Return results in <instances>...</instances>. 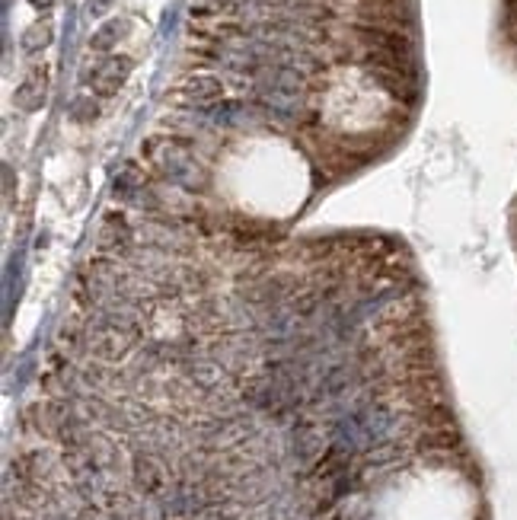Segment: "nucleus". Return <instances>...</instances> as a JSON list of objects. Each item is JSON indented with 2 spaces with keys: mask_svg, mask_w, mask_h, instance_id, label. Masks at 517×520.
<instances>
[{
  "mask_svg": "<svg viewBox=\"0 0 517 520\" xmlns=\"http://www.w3.org/2000/svg\"><path fill=\"white\" fill-rule=\"evenodd\" d=\"M45 96H48V71L45 64H35L32 71H26L23 84L16 86V106L23 112H35L45 106Z\"/></svg>",
  "mask_w": 517,
  "mask_h": 520,
  "instance_id": "3",
  "label": "nucleus"
},
{
  "mask_svg": "<svg viewBox=\"0 0 517 520\" xmlns=\"http://www.w3.org/2000/svg\"><path fill=\"white\" fill-rule=\"evenodd\" d=\"M131 74V58H106L87 74V84L96 96H115Z\"/></svg>",
  "mask_w": 517,
  "mask_h": 520,
  "instance_id": "2",
  "label": "nucleus"
},
{
  "mask_svg": "<svg viewBox=\"0 0 517 520\" xmlns=\"http://www.w3.org/2000/svg\"><path fill=\"white\" fill-rule=\"evenodd\" d=\"M118 20H109L106 26H99L93 33V39H89V48H93V52H109V48H112V42H115V33H118Z\"/></svg>",
  "mask_w": 517,
  "mask_h": 520,
  "instance_id": "6",
  "label": "nucleus"
},
{
  "mask_svg": "<svg viewBox=\"0 0 517 520\" xmlns=\"http://www.w3.org/2000/svg\"><path fill=\"white\" fill-rule=\"evenodd\" d=\"M32 4H35L38 10H48V7H51V0H32Z\"/></svg>",
  "mask_w": 517,
  "mask_h": 520,
  "instance_id": "7",
  "label": "nucleus"
},
{
  "mask_svg": "<svg viewBox=\"0 0 517 520\" xmlns=\"http://www.w3.org/2000/svg\"><path fill=\"white\" fill-rule=\"evenodd\" d=\"M96 246H99V256L115 259L131 252L134 246V227L128 224L125 214H106L99 224V233H96Z\"/></svg>",
  "mask_w": 517,
  "mask_h": 520,
  "instance_id": "1",
  "label": "nucleus"
},
{
  "mask_svg": "<svg viewBox=\"0 0 517 520\" xmlns=\"http://www.w3.org/2000/svg\"><path fill=\"white\" fill-rule=\"evenodd\" d=\"M182 96L195 106H214L217 99L223 96V86H221V80L211 77V74H195V77H189L182 84Z\"/></svg>",
  "mask_w": 517,
  "mask_h": 520,
  "instance_id": "4",
  "label": "nucleus"
},
{
  "mask_svg": "<svg viewBox=\"0 0 517 520\" xmlns=\"http://www.w3.org/2000/svg\"><path fill=\"white\" fill-rule=\"evenodd\" d=\"M51 42V23L45 20V23H32L29 29H26V35H23V48L26 52H38V48H45Z\"/></svg>",
  "mask_w": 517,
  "mask_h": 520,
  "instance_id": "5",
  "label": "nucleus"
}]
</instances>
